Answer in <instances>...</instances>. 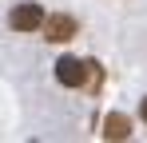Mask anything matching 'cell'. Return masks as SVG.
<instances>
[{
  "label": "cell",
  "instance_id": "cell-1",
  "mask_svg": "<svg viewBox=\"0 0 147 143\" xmlns=\"http://www.w3.org/2000/svg\"><path fill=\"white\" fill-rule=\"evenodd\" d=\"M44 40L48 44H68V40H76V32H80V24H76V16H68V12H52V16H44Z\"/></svg>",
  "mask_w": 147,
  "mask_h": 143
},
{
  "label": "cell",
  "instance_id": "cell-2",
  "mask_svg": "<svg viewBox=\"0 0 147 143\" xmlns=\"http://www.w3.org/2000/svg\"><path fill=\"white\" fill-rule=\"evenodd\" d=\"M44 8L40 4H12V12H8V28L12 32H40L44 28Z\"/></svg>",
  "mask_w": 147,
  "mask_h": 143
},
{
  "label": "cell",
  "instance_id": "cell-3",
  "mask_svg": "<svg viewBox=\"0 0 147 143\" xmlns=\"http://www.w3.org/2000/svg\"><path fill=\"white\" fill-rule=\"evenodd\" d=\"M56 84H64V88H88V60L60 56L56 60Z\"/></svg>",
  "mask_w": 147,
  "mask_h": 143
},
{
  "label": "cell",
  "instance_id": "cell-4",
  "mask_svg": "<svg viewBox=\"0 0 147 143\" xmlns=\"http://www.w3.org/2000/svg\"><path fill=\"white\" fill-rule=\"evenodd\" d=\"M103 139H111V143L131 139V119L123 115V111H107V119H103Z\"/></svg>",
  "mask_w": 147,
  "mask_h": 143
},
{
  "label": "cell",
  "instance_id": "cell-5",
  "mask_svg": "<svg viewBox=\"0 0 147 143\" xmlns=\"http://www.w3.org/2000/svg\"><path fill=\"white\" fill-rule=\"evenodd\" d=\"M139 115H143V123H147V95H143V103H139Z\"/></svg>",
  "mask_w": 147,
  "mask_h": 143
}]
</instances>
